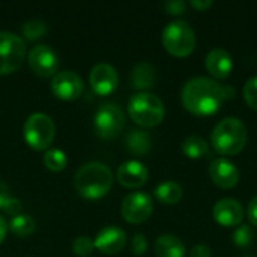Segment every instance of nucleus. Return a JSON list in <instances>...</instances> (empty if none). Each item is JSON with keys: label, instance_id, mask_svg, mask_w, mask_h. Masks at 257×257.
<instances>
[{"label": "nucleus", "instance_id": "f257e3e1", "mask_svg": "<svg viewBox=\"0 0 257 257\" xmlns=\"http://www.w3.org/2000/svg\"><path fill=\"white\" fill-rule=\"evenodd\" d=\"M181 101L184 108L194 116H212L226 101L224 87L212 78L194 77L184 84Z\"/></svg>", "mask_w": 257, "mask_h": 257}, {"label": "nucleus", "instance_id": "f03ea898", "mask_svg": "<svg viewBox=\"0 0 257 257\" xmlns=\"http://www.w3.org/2000/svg\"><path fill=\"white\" fill-rule=\"evenodd\" d=\"M74 187L81 197L89 200H98L111 190L113 173L108 166L99 161L83 164L75 173Z\"/></svg>", "mask_w": 257, "mask_h": 257}, {"label": "nucleus", "instance_id": "7ed1b4c3", "mask_svg": "<svg viewBox=\"0 0 257 257\" xmlns=\"http://www.w3.org/2000/svg\"><path fill=\"white\" fill-rule=\"evenodd\" d=\"M248 139V131L244 122L238 117H226L215 125L211 134V145L214 151L223 157L239 154Z\"/></svg>", "mask_w": 257, "mask_h": 257}, {"label": "nucleus", "instance_id": "20e7f679", "mask_svg": "<svg viewBox=\"0 0 257 257\" xmlns=\"http://www.w3.org/2000/svg\"><path fill=\"white\" fill-rule=\"evenodd\" d=\"M128 114L134 123L143 128H154L164 120L166 108L163 101L149 92H139L128 102Z\"/></svg>", "mask_w": 257, "mask_h": 257}, {"label": "nucleus", "instance_id": "39448f33", "mask_svg": "<svg viewBox=\"0 0 257 257\" xmlns=\"http://www.w3.org/2000/svg\"><path fill=\"white\" fill-rule=\"evenodd\" d=\"M161 42L169 54L181 59L188 57L196 48V33L187 21L175 20L164 27Z\"/></svg>", "mask_w": 257, "mask_h": 257}, {"label": "nucleus", "instance_id": "423d86ee", "mask_svg": "<svg viewBox=\"0 0 257 257\" xmlns=\"http://www.w3.org/2000/svg\"><path fill=\"white\" fill-rule=\"evenodd\" d=\"M56 126L50 116L35 113L27 117L23 126V137L33 151H45L54 140Z\"/></svg>", "mask_w": 257, "mask_h": 257}, {"label": "nucleus", "instance_id": "0eeeda50", "mask_svg": "<svg viewBox=\"0 0 257 257\" xmlns=\"http://www.w3.org/2000/svg\"><path fill=\"white\" fill-rule=\"evenodd\" d=\"M24 57V39L11 32H0V75H8L20 69Z\"/></svg>", "mask_w": 257, "mask_h": 257}, {"label": "nucleus", "instance_id": "6e6552de", "mask_svg": "<svg viewBox=\"0 0 257 257\" xmlns=\"http://www.w3.org/2000/svg\"><path fill=\"white\" fill-rule=\"evenodd\" d=\"M125 126V113L123 110L113 102L104 104L93 117V128L98 137L102 140L116 139Z\"/></svg>", "mask_w": 257, "mask_h": 257}, {"label": "nucleus", "instance_id": "1a4fd4ad", "mask_svg": "<svg viewBox=\"0 0 257 257\" xmlns=\"http://www.w3.org/2000/svg\"><path fill=\"white\" fill-rule=\"evenodd\" d=\"M154 211V203L149 194L137 191L128 194L122 202V217L130 224H142L145 223Z\"/></svg>", "mask_w": 257, "mask_h": 257}, {"label": "nucleus", "instance_id": "9d476101", "mask_svg": "<svg viewBox=\"0 0 257 257\" xmlns=\"http://www.w3.org/2000/svg\"><path fill=\"white\" fill-rule=\"evenodd\" d=\"M27 63L30 66V69L42 77V78H48V77H54L57 74L59 69V57L54 53V50L48 45H35L27 56Z\"/></svg>", "mask_w": 257, "mask_h": 257}, {"label": "nucleus", "instance_id": "9b49d317", "mask_svg": "<svg viewBox=\"0 0 257 257\" xmlns=\"http://www.w3.org/2000/svg\"><path fill=\"white\" fill-rule=\"evenodd\" d=\"M84 84L83 80L72 71L57 72L51 80V92L57 99L75 101L83 95Z\"/></svg>", "mask_w": 257, "mask_h": 257}, {"label": "nucleus", "instance_id": "f8f14e48", "mask_svg": "<svg viewBox=\"0 0 257 257\" xmlns=\"http://www.w3.org/2000/svg\"><path fill=\"white\" fill-rule=\"evenodd\" d=\"M214 220L223 226V227H236L241 226V223L245 218V209L242 203L236 199L226 197L220 199L212 209Z\"/></svg>", "mask_w": 257, "mask_h": 257}, {"label": "nucleus", "instance_id": "ddd939ff", "mask_svg": "<svg viewBox=\"0 0 257 257\" xmlns=\"http://www.w3.org/2000/svg\"><path fill=\"white\" fill-rule=\"evenodd\" d=\"M93 92L99 96L111 95L119 86V75L114 66L108 63H99L92 68L89 75Z\"/></svg>", "mask_w": 257, "mask_h": 257}, {"label": "nucleus", "instance_id": "4468645a", "mask_svg": "<svg viewBox=\"0 0 257 257\" xmlns=\"http://www.w3.org/2000/svg\"><path fill=\"white\" fill-rule=\"evenodd\" d=\"M209 176L211 181L223 190H232L239 182V170L236 164L224 157L212 160L209 164Z\"/></svg>", "mask_w": 257, "mask_h": 257}, {"label": "nucleus", "instance_id": "2eb2a0df", "mask_svg": "<svg viewBox=\"0 0 257 257\" xmlns=\"http://www.w3.org/2000/svg\"><path fill=\"white\" fill-rule=\"evenodd\" d=\"M93 244L102 254H117L126 245V233L117 226H108L96 235Z\"/></svg>", "mask_w": 257, "mask_h": 257}, {"label": "nucleus", "instance_id": "dca6fc26", "mask_svg": "<svg viewBox=\"0 0 257 257\" xmlns=\"http://www.w3.org/2000/svg\"><path fill=\"white\" fill-rule=\"evenodd\" d=\"M206 71L217 80H226L233 71V59L224 48H214L205 59Z\"/></svg>", "mask_w": 257, "mask_h": 257}, {"label": "nucleus", "instance_id": "f3484780", "mask_svg": "<svg viewBox=\"0 0 257 257\" xmlns=\"http://www.w3.org/2000/svg\"><path fill=\"white\" fill-rule=\"evenodd\" d=\"M116 176L120 185H123L125 188H139L146 184L149 178V172L143 163L131 160V161L123 163L117 169Z\"/></svg>", "mask_w": 257, "mask_h": 257}, {"label": "nucleus", "instance_id": "a211bd4d", "mask_svg": "<svg viewBox=\"0 0 257 257\" xmlns=\"http://www.w3.org/2000/svg\"><path fill=\"white\" fill-rule=\"evenodd\" d=\"M157 83V72L155 68L148 63V62H140L137 63L130 74V84L133 89L146 92L152 89Z\"/></svg>", "mask_w": 257, "mask_h": 257}, {"label": "nucleus", "instance_id": "6ab92c4d", "mask_svg": "<svg viewBox=\"0 0 257 257\" xmlns=\"http://www.w3.org/2000/svg\"><path fill=\"white\" fill-rule=\"evenodd\" d=\"M155 256L157 257H185V245L184 242L175 235H161L157 238L155 245Z\"/></svg>", "mask_w": 257, "mask_h": 257}, {"label": "nucleus", "instance_id": "aec40b11", "mask_svg": "<svg viewBox=\"0 0 257 257\" xmlns=\"http://www.w3.org/2000/svg\"><path fill=\"white\" fill-rule=\"evenodd\" d=\"M182 187L175 182V181H166L161 182L160 185L155 187L154 190V196L157 197V200L163 205H176L178 202H181L182 199Z\"/></svg>", "mask_w": 257, "mask_h": 257}, {"label": "nucleus", "instance_id": "412c9836", "mask_svg": "<svg viewBox=\"0 0 257 257\" xmlns=\"http://www.w3.org/2000/svg\"><path fill=\"white\" fill-rule=\"evenodd\" d=\"M126 148L134 155H146L152 148V137L145 130H133L126 136Z\"/></svg>", "mask_w": 257, "mask_h": 257}, {"label": "nucleus", "instance_id": "4be33fe9", "mask_svg": "<svg viewBox=\"0 0 257 257\" xmlns=\"http://www.w3.org/2000/svg\"><path fill=\"white\" fill-rule=\"evenodd\" d=\"M182 152L185 157H188L191 160H200L208 155L209 145L203 137L193 134V136H188L182 142Z\"/></svg>", "mask_w": 257, "mask_h": 257}, {"label": "nucleus", "instance_id": "5701e85b", "mask_svg": "<svg viewBox=\"0 0 257 257\" xmlns=\"http://www.w3.org/2000/svg\"><path fill=\"white\" fill-rule=\"evenodd\" d=\"M36 229V224L33 218L27 214H18L11 218L8 224V230H11L17 238H27L30 236Z\"/></svg>", "mask_w": 257, "mask_h": 257}, {"label": "nucleus", "instance_id": "b1692460", "mask_svg": "<svg viewBox=\"0 0 257 257\" xmlns=\"http://www.w3.org/2000/svg\"><path fill=\"white\" fill-rule=\"evenodd\" d=\"M21 202L11 196V191L8 188V185L5 182L0 181V211H3L5 214H8L11 218L21 214Z\"/></svg>", "mask_w": 257, "mask_h": 257}, {"label": "nucleus", "instance_id": "393cba45", "mask_svg": "<svg viewBox=\"0 0 257 257\" xmlns=\"http://www.w3.org/2000/svg\"><path fill=\"white\" fill-rule=\"evenodd\" d=\"M44 164L51 172H62L68 164L66 154L60 149H47L44 154Z\"/></svg>", "mask_w": 257, "mask_h": 257}, {"label": "nucleus", "instance_id": "a878e982", "mask_svg": "<svg viewBox=\"0 0 257 257\" xmlns=\"http://www.w3.org/2000/svg\"><path fill=\"white\" fill-rule=\"evenodd\" d=\"M47 30H48L47 24L44 21H41V20H30V21L24 23L23 27H21L23 36L27 41H36V39L44 38Z\"/></svg>", "mask_w": 257, "mask_h": 257}, {"label": "nucleus", "instance_id": "bb28decb", "mask_svg": "<svg viewBox=\"0 0 257 257\" xmlns=\"http://www.w3.org/2000/svg\"><path fill=\"white\" fill-rule=\"evenodd\" d=\"M232 239H233V244L242 250L248 248L251 244H253V239H254V232L250 226L247 224H241L238 229H235L233 235H232Z\"/></svg>", "mask_w": 257, "mask_h": 257}, {"label": "nucleus", "instance_id": "cd10ccee", "mask_svg": "<svg viewBox=\"0 0 257 257\" xmlns=\"http://www.w3.org/2000/svg\"><path fill=\"white\" fill-rule=\"evenodd\" d=\"M93 250H95V244L93 239H90L89 236H78L72 244V251L78 257H89Z\"/></svg>", "mask_w": 257, "mask_h": 257}, {"label": "nucleus", "instance_id": "c85d7f7f", "mask_svg": "<svg viewBox=\"0 0 257 257\" xmlns=\"http://www.w3.org/2000/svg\"><path fill=\"white\" fill-rule=\"evenodd\" d=\"M244 99L247 105L257 111V75L251 77L244 86Z\"/></svg>", "mask_w": 257, "mask_h": 257}, {"label": "nucleus", "instance_id": "c756f323", "mask_svg": "<svg viewBox=\"0 0 257 257\" xmlns=\"http://www.w3.org/2000/svg\"><path fill=\"white\" fill-rule=\"evenodd\" d=\"M146 250H148V241H146L145 235L136 233L133 236V241H131V253L134 256L140 257L146 253Z\"/></svg>", "mask_w": 257, "mask_h": 257}, {"label": "nucleus", "instance_id": "7c9ffc66", "mask_svg": "<svg viewBox=\"0 0 257 257\" xmlns=\"http://www.w3.org/2000/svg\"><path fill=\"white\" fill-rule=\"evenodd\" d=\"M185 8H187V3L182 2V0H172V2H167L164 3V9L167 11V14H172V15H181L185 12Z\"/></svg>", "mask_w": 257, "mask_h": 257}, {"label": "nucleus", "instance_id": "2f4dec72", "mask_svg": "<svg viewBox=\"0 0 257 257\" xmlns=\"http://www.w3.org/2000/svg\"><path fill=\"white\" fill-rule=\"evenodd\" d=\"M247 217H248V221L251 223V226L257 227V196H254V197L250 200V203H248Z\"/></svg>", "mask_w": 257, "mask_h": 257}, {"label": "nucleus", "instance_id": "473e14b6", "mask_svg": "<svg viewBox=\"0 0 257 257\" xmlns=\"http://www.w3.org/2000/svg\"><path fill=\"white\" fill-rule=\"evenodd\" d=\"M190 257H212V251L208 245L199 244V245H194L191 248Z\"/></svg>", "mask_w": 257, "mask_h": 257}, {"label": "nucleus", "instance_id": "72a5a7b5", "mask_svg": "<svg viewBox=\"0 0 257 257\" xmlns=\"http://www.w3.org/2000/svg\"><path fill=\"white\" fill-rule=\"evenodd\" d=\"M190 5L194 8V9H197V11H206L208 8H211L212 6V2L211 0H193V2H190Z\"/></svg>", "mask_w": 257, "mask_h": 257}, {"label": "nucleus", "instance_id": "f704fd0d", "mask_svg": "<svg viewBox=\"0 0 257 257\" xmlns=\"http://www.w3.org/2000/svg\"><path fill=\"white\" fill-rule=\"evenodd\" d=\"M6 233H8V223L5 221V218L0 215V245L3 244L5 238H6Z\"/></svg>", "mask_w": 257, "mask_h": 257}]
</instances>
